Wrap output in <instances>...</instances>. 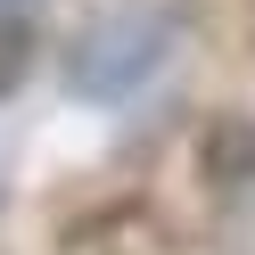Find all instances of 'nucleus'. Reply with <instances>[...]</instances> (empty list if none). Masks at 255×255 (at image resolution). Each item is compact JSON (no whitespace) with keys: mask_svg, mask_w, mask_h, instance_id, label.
<instances>
[{"mask_svg":"<svg viewBox=\"0 0 255 255\" xmlns=\"http://www.w3.org/2000/svg\"><path fill=\"white\" fill-rule=\"evenodd\" d=\"M198 189L222 255H255V124L222 116L198 132Z\"/></svg>","mask_w":255,"mask_h":255,"instance_id":"f257e3e1","label":"nucleus"},{"mask_svg":"<svg viewBox=\"0 0 255 255\" xmlns=\"http://www.w3.org/2000/svg\"><path fill=\"white\" fill-rule=\"evenodd\" d=\"M165 50H173V17H107V25H91L74 74L91 83V99H116V91H132Z\"/></svg>","mask_w":255,"mask_h":255,"instance_id":"f03ea898","label":"nucleus"},{"mask_svg":"<svg viewBox=\"0 0 255 255\" xmlns=\"http://www.w3.org/2000/svg\"><path fill=\"white\" fill-rule=\"evenodd\" d=\"M41 58V17H33V0H0V99L33 74Z\"/></svg>","mask_w":255,"mask_h":255,"instance_id":"7ed1b4c3","label":"nucleus"},{"mask_svg":"<svg viewBox=\"0 0 255 255\" xmlns=\"http://www.w3.org/2000/svg\"><path fill=\"white\" fill-rule=\"evenodd\" d=\"M247 41H255V0H247Z\"/></svg>","mask_w":255,"mask_h":255,"instance_id":"20e7f679","label":"nucleus"}]
</instances>
